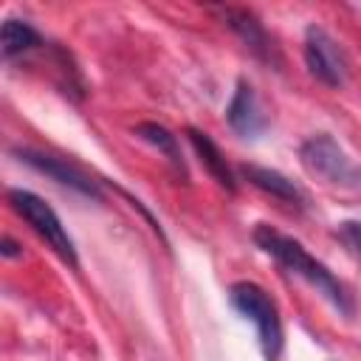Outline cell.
Returning <instances> with one entry per match:
<instances>
[{
	"mask_svg": "<svg viewBox=\"0 0 361 361\" xmlns=\"http://www.w3.org/2000/svg\"><path fill=\"white\" fill-rule=\"evenodd\" d=\"M254 243H257L268 257H274L285 271H290L293 276H302L310 288H316V293H322L336 310H341V313H347V316L353 313V302H350L344 285H341V282L333 276V271H330L324 262H319L299 240H293V237L276 231L274 226L259 223V226L254 228Z\"/></svg>",
	"mask_w": 361,
	"mask_h": 361,
	"instance_id": "6da1fadb",
	"label": "cell"
},
{
	"mask_svg": "<svg viewBox=\"0 0 361 361\" xmlns=\"http://www.w3.org/2000/svg\"><path fill=\"white\" fill-rule=\"evenodd\" d=\"M299 161L324 186L347 195H361V164H355L333 135H310L299 147Z\"/></svg>",
	"mask_w": 361,
	"mask_h": 361,
	"instance_id": "7a4b0ae2",
	"label": "cell"
},
{
	"mask_svg": "<svg viewBox=\"0 0 361 361\" xmlns=\"http://www.w3.org/2000/svg\"><path fill=\"white\" fill-rule=\"evenodd\" d=\"M228 302L240 316L254 322L265 361H279L282 347H285V333H282L279 310L274 299L265 293V288H259L257 282H234L228 288Z\"/></svg>",
	"mask_w": 361,
	"mask_h": 361,
	"instance_id": "3957f363",
	"label": "cell"
},
{
	"mask_svg": "<svg viewBox=\"0 0 361 361\" xmlns=\"http://www.w3.org/2000/svg\"><path fill=\"white\" fill-rule=\"evenodd\" d=\"M8 203H11V209L34 228V234H37L39 240H45V245H48L59 259H65V262L73 265V268L79 265L76 245H73L71 234L65 231L59 214H56L39 195H34V192H28V189H8Z\"/></svg>",
	"mask_w": 361,
	"mask_h": 361,
	"instance_id": "277c9868",
	"label": "cell"
},
{
	"mask_svg": "<svg viewBox=\"0 0 361 361\" xmlns=\"http://www.w3.org/2000/svg\"><path fill=\"white\" fill-rule=\"evenodd\" d=\"M305 65L327 87H341L347 79V56L341 45L319 25L305 28Z\"/></svg>",
	"mask_w": 361,
	"mask_h": 361,
	"instance_id": "5b68a950",
	"label": "cell"
},
{
	"mask_svg": "<svg viewBox=\"0 0 361 361\" xmlns=\"http://www.w3.org/2000/svg\"><path fill=\"white\" fill-rule=\"evenodd\" d=\"M17 158L23 164H28L31 169L54 178L56 183H62V186H68V189H73V192H79V195H85L90 200H102L99 183L90 175H85L79 166L68 164L65 158H56V155H48V152H37V149H17Z\"/></svg>",
	"mask_w": 361,
	"mask_h": 361,
	"instance_id": "8992f818",
	"label": "cell"
},
{
	"mask_svg": "<svg viewBox=\"0 0 361 361\" xmlns=\"http://www.w3.org/2000/svg\"><path fill=\"white\" fill-rule=\"evenodd\" d=\"M223 23L243 39V45L262 62H276V48L271 42V37L265 34L262 23L248 11V8H237V6H223L217 8Z\"/></svg>",
	"mask_w": 361,
	"mask_h": 361,
	"instance_id": "52a82bcc",
	"label": "cell"
},
{
	"mask_svg": "<svg viewBox=\"0 0 361 361\" xmlns=\"http://www.w3.org/2000/svg\"><path fill=\"white\" fill-rule=\"evenodd\" d=\"M226 118H228L231 130L245 135V138H254V135H259L265 130V116L259 110L257 93L245 79L237 82V90H234V96H231V102L226 107Z\"/></svg>",
	"mask_w": 361,
	"mask_h": 361,
	"instance_id": "ba28073f",
	"label": "cell"
},
{
	"mask_svg": "<svg viewBox=\"0 0 361 361\" xmlns=\"http://www.w3.org/2000/svg\"><path fill=\"white\" fill-rule=\"evenodd\" d=\"M243 175L248 178V183H254L257 189H262L265 195H271V197H276V200H282V203H290V206H302V203H305L302 189H299L290 178H285L282 172H276V169L257 166V164H245V166H243Z\"/></svg>",
	"mask_w": 361,
	"mask_h": 361,
	"instance_id": "9c48e42d",
	"label": "cell"
},
{
	"mask_svg": "<svg viewBox=\"0 0 361 361\" xmlns=\"http://www.w3.org/2000/svg\"><path fill=\"white\" fill-rule=\"evenodd\" d=\"M186 135H189V144L195 147V152L200 155L203 166L209 169V175H212L223 189L234 192V189H237V183H234V172H231V166H228L226 155L220 152V147H217V144H214L203 130L189 127V130H186Z\"/></svg>",
	"mask_w": 361,
	"mask_h": 361,
	"instance_id": "30bf717a",
	"label": "cell"
},
{
	"mask_svg": "<svg viewBox=\"0 0 361 361\" xmlns=\"http://www.w3.org/2000/svg\"><path fill=\"white\" fill-rule=\"evenodd\" d=\"M135 135L144 138L147 144H152L158 152H164L166 161L186 178V164H183V155H180V147H178V135H172L158 121H141V124H135Z\"/></svg>",
	"mask_w": 361,
	"mask_h": 361,
	"instance_id": "8fae6325",
	"label": "cell"
},
{
	"mask_svg": "<svg viewBox=\"0 0 361 361\" xmlns=\"http://www.w3.org/2000/svg\"><path fill=\"white\" fill-rule=\"evenodd\" d=\"M39 42H42L39 34H37L25 20H14V17H8V20L3 23V28H0V54H3L6 59L31 51V48L39 45Z\"/></svg>",
	"mask_w": 361,
	"mask_h": 361,
	"instance_id": "7c38bea8",
	"label": "cell"
},
{
	"mask_svg": "<svg viewBox=\"0 0 361 361\" xmlns=\"http://www.w3.org/2000/svg\"><path fill=\"white\" fill-rule=\"evenodd\" d=\"M336 237L341 240V245H344L353 257H361V223H358V220H344V223H338Z\"/></svg>",
	"mask_w": 361,
	"mask_h": 361,
	"instance_id": "4fadbf2b",
	"label": "cell"
},
{
	"mask_svg": "<svg viewBox=\"0 0 361 361\" xmlns=\"http://www.w3.org/2000/svg\"><path fill=\"white\" fill-rule=\"evenodd\" d=\"M17 243H11L8 237H3V257H17Z\"/></svg>",
	"mask_w": 361,
	"mask_h": 361,
	"instance_id": "5bb4252c",
	"label": "cell"
}]
</instances>
